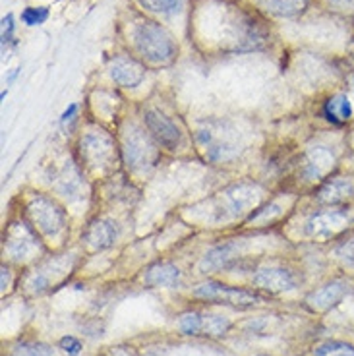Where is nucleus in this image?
Wrapping results in <instances>:
<instances>
[{"label":"nucleus","instance_id":"11","mask_svg":"<svg viewBox=\"0 0 354 356\" xmlns=\"http://www.w3.org/2000/svg\"><path fill=\"white\" fill-rule=\"evenodd\" d=\"M182 281V271L178 269L175 264H167V261H159L147 267L145 275H143V283L153 289H175L180 285Z\"/></svg>","mask_w":354,"mask_h":356},{"label":"nucleus","instance_id":"16","mask_svg":"<svg viewBox=\"0 0 354 356\" xmlns=\"http://www.w3.org/2000/svg\"><path fill=\"white\" fill-rule=\"evenodd\" d=\"M232 327V321L219 314H202L200 337H223Z\"/></svg>","mask_w":354,"mask_h":356},{"label":"nucleus","instance_id":"19","mask_svg":"<svg viewBox=\"0 0 354 356\" xmlns=\"http://www.w3.org/2000/svg\"><path fill=\"white\" fill-rule=\"evenodd\" d=\"M12 356H54L53 348L43 343H33V341H26V343H18L12 348Z\"/></svg>","mask_w":354,"mask_h":356},{"label":"nucleus","instance_id":"21","mask_svg":"<svg viewBox=\"0 0 354 356\" xmlns=\"http://www.w3.org/2000/svg\"><path fill=\"white\" fill-rule=\"evenodd\" d=\"M143 8L155 14H170L180 6V0H138Z\"/></svg>","mask_w":354,"mask_h":356},{"label":"nucleus","instance_id":"10","mask_svg":"<svg viewBox=\"0 0 354 356\" xmlns=\"http://www.w3.org/2000/svg\"><path fill=\"white\" fill-rule=\"evenodd\" d=\"M83 241L91 252H101V250L111 248L116 242V227L113 221H97L89 222V227L83 232Z\"/></svg>","mask_w":354,"mask_h":356},{"label":"nucleus","instance_id":"9","mask_svg":"<svg viewBox=\"0 0 354 356\" xmlns=\"http://www.w3.org/2000/svg\"><path fill=\"white\" fill-rule=\"evenodd\" d=\"M351 197H354V180L346 177L329 178L316 192V200L319 204L329 205V207L345 204Z\"/></svg>","mask_w":354,"mask_h":356},{"label":"nucleus","instance_id":"3","mask_svg":"<svg viewBox=\"0 0 354 356\" xmlns=\"http://www.w3.org/2000/svg\"><path fill=\"white\" fill-rule=\"evenodd\" d=\"M27 213H29L31 222L35 225L37 231L45 234V236H56L66 227V215L49 197H33V202L29 204Z\"/></svg>","mask_w":354,"mask_h":356},{"label":"nucleus","instance_id":"12","mask_svg":"<svg viewBox=\"0 0 354 356\" xmlns=\"http://www.w3.org/2000/svg\"><path fill=\"white\" fill-rule=\"evenodd\" d=\"M153 155H155V147H153V143L150 142V138L143 136L140 130H136V132L128 138V142H126L124 145V157L126 161H128V165H132V167H142L145 163H150Z\"/></svg>","mask_w":354,"mask_h":356},{"label":"nucleus","instance_id":"8","mask_svg":"<svg viewBox=\"0 0 354 356\" xmlns=\"http://www.w3.org/2000/svg\"><path fill=\"white\" fill-rule=\"evenodd\" d=\"M111 78L122 88H138L145 80V66L132 56H116L111 63Z\"/></svg>","mask_w":354,"mask_h":356},{"label":"nucleus","instance_id":"7","mask_svg":"<svg viewBox=\"0 0 354 356\" xmlns=\"http://www.w3.org/2000/svg\"><path fill=\"white\" fill-rule=\"evenodd\" d=\"M351 293V286L345 281H329L306 296V306L312 312H328Z\"/></svg>","mask_w":354,"mask_h":356},{"label":"nucleus","instance_id":"27","mask_svg":"<svg viewBox=\"0 0 354 356\" xmlns=\"http://www.w3.org/2000/svg\"><path fill=\"white\" fill-rule=\"evenodd\" d=\"M76 113H78V105H76V103H72L70 107L64 111V115H63V118H61V122H63V124H66L68 120H72V118H74V115H76Z\"/></svg>","mask_w":354,"mask_h":356},{"label":"nucleus","instance_id":"17","mask_svg":"<svg viewBox=\"0 0 354 356\" xmlns=\"http://www.w3.org/2000/svg\"><path fill=\"white\" fill-rule=\"evenodd\" d=\"M266 8L277 16H294L304 10L306 0H264Z\"/></svg>","mask_w":354,"mask_h":356},{"label":"nucleus","instance_id":"28","mask_svg":"<svg viewBox=\"0 0 354 356\" xmlns=\"http://www.w3.org/2000/svg\"><path fill=\"white\" fill-rule=\"evenodd\" d=\"M10 285V271L6 267H2V291H6V286Z\"/></svg>","mask_w":354,"mask_h":356},{"label":"nucleus","instance_id":"15","mask_svg":"<svg viewBox=\"0 0 354 356\" xmlns=\"http://www.w3.org/2000/svg\"><path fill=\"white\" fill-rule=\"evenodd\" d=\"M323 116L328 118L331 124L341 126L348 122L353 118V105H351V99L346 97L345 93H339L333 95L331 99L325 101L323 105Z\"/></svg>","mask_w":354,"mask_h":356},{"label":"nucleus","instance_id":"29","mask_svg":"<svg viewBox=\"0 0 354 356\" xmlns=\"http://www.w3.org/2000/svg\"><path fill=\"white\" fill-rule=\"evenodd\" d=\"M262 356H266V355H262Z\"/></svg>","mask_w":354,"mask_h":356},{"label":"nucleus","instance_id":"22","mask_svg":"<svg viewBox=\"0 0 354 356\" xmlns=\"http://www.w3.org/2000/svg\"><path fill=\"white\" fill-rule=\"evenodd\" d=\"M49 18V10L47 8H37V6H29L22 12V19H24V24L26 26H41L45 24Z\"/></svg>","mask_w":354,"mask_h":356},{"label":"nucleus","instance_id":"6","mask_svg":"<svg viewBox=\"0 0 354 356\" xmlns=\"http://www.w3.org/2000/svg\"><path fill=\"white\" fill-rule=\"evenodd\" d=\"M145 126L153 136V140L167 149H177L182 142V134L178 130V126L157 111L145 113Z\"/></svg>","mask_w":354,"mask_h":356},{"label":"nucleus","instance_id":"14","mask_svg":"<svg viewBox=\"0 0 354 356\" xmlns=\"http://www.w3.org/2000/svg\"><path fill=\"white\" fill-rule=\"evenodd\" d=\"M335 165V157L323 149V147H318V149H312L308 155H306V161H304V175L308 180H321V178L328 175L329 170L333 169Z\"/></svg>","mask_w":354,"mask_h":356},{"label":"nucleus","instance_id":"5","mask_svg":"<svg viewBox=\"0 0 354 356\" xmlns=\"http://www.w3.org/2000/svg\"><path fill=\"white\" fill-rule=\"evenodd\" d=\"M252 285L271 294L289 293L296 289V277L287 267H262L252 277Z\"/></svg>","mask_w":354,"mask_h":356},{"label":"nucleus","instance_id":"13","mask_svg":"<svg viewBox=\"0 0 354 356\" xmlns=\"http://www.w3.org/2000/svg\"><path fill=\"white\" fill-rule=\"evenodd\" d=\"M236 252H239V244L236 242H227V244H219L211 248L204 256V259L200 261V269L204 273L209 271H219L225 269L232 264V259L236 258Z\"/></svg>","mask_w":354,"mask_h":356},{"label":"nucleus","instance_id":"18","mask_svg":"<svg viewBox=\"0 0 354 356\" xmlns=\"http://www.w3.org/2000/svg\"><path fill=\"white\" fill-rule=\"evenodd\" d=\"M314 356H354V345L345 341H328L316 348Z\"/></svg>","mask_w":354,"mask_h":356},{"label":"nucleus","instance_id":"20","mask_svg":"<svg viewBox=\"0 0 354 356\" xmlns=\"http://www.w3.org/2000/svg\"><path fill=\"white\" fill-rule=\"evenodd\" d=\"M200 325H202V312H188L182 314L178 320V330L192 337H200Z\"/></svg>","mask_w":354,"mask_h":356},{"label":"nucleus","instance_id":"1","mask_svg":"<svg viewBox=\"0 0 354 356\" xmlns=\"http://www.w3.org/2000/svg\"><path fill=\"white\" fill-rule=\"evenodd\" d=\"M134 47L145 63L170 64L177 58L178 47L172 35L157 22H142L134 29Z\"/></svg>","mask_w":354,"mask_h":356},{"label":"nucleus","instance_id":"2","mask_svg":"<svg viewBox=\"0 0 354 356\" xmlns=\"http://www.w3.org/2000/svg\"><path fill=\"white\" fill-rule=\"evenodd\" d=\"M194 296L215 304H227L234 308H254L262 302V296L252 291H244L239 286L223 285L219 281H205L194 289Z\"/></svg>","mask_w":354,"mask_h":356},{"label":"nucleus","instance_id":"25","mask_svg":"<svg viewBox=\"0 0 354 356\" xmlns=\"http://www.w3.org/2000/svg\"><path fill=\"white\" fill-rule=\"evenodd\" d=\"M99 356H138L132 347L126 345H116V347H106Z\"/></svg>","mask_w":354,"mask_h":356},{"label":"nucleus","instance_id":"4","mask_svg":"<svg viewBox=\"0 0 354 356\" xmlns=\"http://www.w3.org/2000/svg\"><path fill=\"white\" fill-rule=\"evenodd\" d=\"M348 225V213L343 209L331 207L328 211H319L306 222V232L314 238H333L345 231Z\"/></svg>","mask_w":354,"mask_h":356},{"label":"nucleus","instance_id":"24","mask_svg":"<svg viewBox=\"0 0 354 356\" xmlns=\"http://www.w3.org/2000/svg\"><path fill=\"white\" fill-rule=\"evenodd\" d=\"M58 347L63 348L64 353H66L68 356H78L81 350V343H80V339L72 337V335H66V337L61 339Z\"/></svg>","mask_w":354,"mask_h":356},{"label":"nucleus","instance_id":"26","mask_svg":"<svg viewBox=\"0 0 354 356\" xmlns=\"http://www.w3.org/2000/svg\"><path fill=\"white\" fill-rule=\"evenodd\" d=\"M12 33H14V18L12 14H8L6 18L2 19V41L6 43L12 39Z\"/></svg>","mask_w":354,"mask_h":356},{"label":"nucleus","instance_id":"23","mask_svg":"<svg viewBox=\"0 0 354 356\" xmlns=\"http://www.w3.org/2000/svg\"><path fill=\"white\" fill-rule=\"evenodd\" d=\"M337 258L343 259L346 266H354V236L346 238L345 242H341L335 248Z\"/></svg>","mask_w":354,"mask_h":356}]
</instances>
